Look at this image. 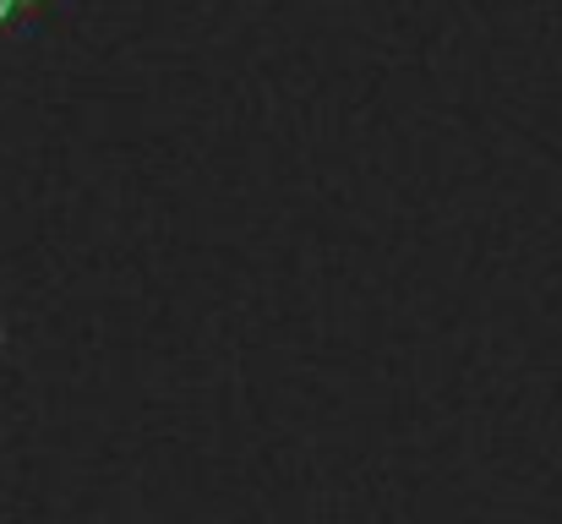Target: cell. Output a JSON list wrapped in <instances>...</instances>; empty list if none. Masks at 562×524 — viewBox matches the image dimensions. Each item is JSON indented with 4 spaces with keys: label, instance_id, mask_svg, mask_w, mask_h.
Instances as JSON below:
<instances>
[{
    "label": "cell",
    "instance_id": "cell-1",
    "mask_svg": "<svg viewBox=\"0 0 562 524\" xmlns=\"http://www.w3.org/2000/svg\"><path fill=\"white\" fill-rule=\"evenodd\" d=\"M22 5H33V0H0V27H5V22H11Z\"/></svg>",
    "mask_w": 562,
    "mask_h": 524
}]
</instances>
